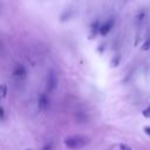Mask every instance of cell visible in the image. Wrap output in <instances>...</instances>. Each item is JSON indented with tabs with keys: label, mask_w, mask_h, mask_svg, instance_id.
<instances>
[{
	"label": "cell",
	"mask_w": 150,
	"mask_h": 150,
	"mask_svg": "<svg viewBox=\"0 0 150 150\" xmlns=\"http://www.w3.org/2000/svg\"><path fill=\"white\" fill-rule=\"evenodd\" d=\"M88 142H89V139L83 136H75V137H69V138L64 139V144L69 149H80V148L84 146L86 144H88Z\"/></svg>",
	"instance_id": "cell-1"
},
{
	"label": "cell",
	"mask_w": 150,
	"mask_h": 150,
	"mask_svg": "<svg viewBox=\"0 0 150 150\" xmlns=\"http://www.w3.org/2000/svg\"><path fill=\"white\" fill-rule=\"evenodd\" d=\"M47 84H48V90H50V91H52V90L55 88V86H56V77H55V75L53 74V71H50L49 76H48Z\"/></svg>",
	"instance_id": "cell-2"
},
{
	"label": "cell",
	"mask_w": 150,
	"mask_h": 150,
	"mask_svg": "<svg viewBox=\"0 0 150 150\" xmlns=\"http://www.w3.org/2000/svg\"><path fill=\"white\" fill-rule=\"evenodd\" d=\"M112 25H114V22L110 20V21H108V22H105V23H103V26L100 28V33L102 34V35H105V34H108V32L110 30V28L112 27Z\"/></svg>",
	"instance_id": "cell-3"
},
{
	"label": "cell",
	"mask_w": 150,
	"mask_h": 150,
	"mask_svg": "<svg viewBox=\"0 0 150 150\" xmlns=\"http://www.w3.org/2000/svg\"><path fill=\"white\" fill-rule=\"evenodd\" d=\"M47 107H48V100L45 95H41L40 100H39V108H40V110H45Z\"/></svg>",
	"instance_id": "cell-4"
},
{
	"label": "cell",
	"mask_w": 150,
	"mask_h": 150,
	"mask_svg": "<svg viewBox=\"0 0 150 150\" xmlns=\"http://www.w3.org/2000/svg\"><path fill=\"white\" fill-rule=\"evenodd\" d=\"M14 75L16 76V77H23L25 75H26V70H25V68L22 67V66H19V67H16L15 68V70H14Z\"/></svg>",
	"instance_id": "cell-5"
},
{
	"label": "cell",
	"mask_w": 150,
	"mask_h": 150,
	"mask_svg": "<svg viewBox=\"0 0 150 150\" xmlns=\"http://www.w3.org/2000/svg\"><path fill=\"white\" fill-rule=\"evenodd\" d=\"M149 48H150V39H148V40L144 42V45L142 46V49H143V50H148Z\"/></svg>",
	"instance_id": "cell-6"
},
{
	"label": "cell",
	"mask_w": 150,
	"mask_h": 150,
	"mask_svg": "<svg viewBox=\"0 0 150 150\" xmlns=\"http://www.w3.org/2000/svg\"><path fill=\"white\" fill-rule=\"evenodd\" d=\"M0 90H1V97L4 98V97L6 96V91H7V89H6V86H5V84H2V86L0 87Z\"/></svg>",
	"instance_id": "cell-7"
},
{
	"label": "cell",
	"mask_w": 150,
	"mask_h": 150,
	"mask_svg": "<svg viewBox=\"0 0 150 150\" xmlns=\"http://www.w3.org/2000/svg\"><path fill=\"white\" fill-rule=\"evenodd\" d=\"M143 115H144L145 117H150V107H148V108L143 111Z\"/></svg>",
	"instance_id": "cell-8"
},
{
	"label": "cell",
	"mask_w": 150,
	"mask_h": 150,
	"mask_svg": "<svg viewBox=\"0 0 150 150\" xmlns=\"http://www.w3.org/2000/svg\"><path fill=\"white\" fill-rule=\"evenodd\" d=\"M120 149L121 150H131V148H129L127 144H121L120 145Z\"/></svg>",
	"instance_id": "cell-9"
},
{
	"label": "cell",
	"mask_w": 150,
	"mask_h": 150,
	"mask_svg": "<svg viewBox=\"0 0 150 150\" xmlns=\"http://www.w3.org/2000/svg\"><path fill=\"white\" fill-rule=\"evenodd\" d=\"M0 111H1V118L4 120V118H5V112H4V108H0Z\"/></svg>",
	"instance_id": "cell-10"
},
{
	"label": "cell",
	"mask_w": 150,
	"mask_h": 150,
	"mask_svg": "<svg viewBox=\"0 0 150 150\" xmlns=\"http://www.w3.org/2000/svg\"><path fill=\"white\" fill-rule=\"evenodd\" d=\"M144 131H145L148 135H150V127H146V128H144Z\"/></svg>",
	"instance_id": "cell-11"
},
{
	"label": "cell",
	"mask_w": 150,
	"mask_h": 150,
	"mask_svg": "<svg viewBox=\"0 0 150 150\" xmlns=\"http://www.w3.org/2000/svg\"><path fill=\"white\" fill-rule=\"evenodd\" d=\"M27 150H29V149H27Z\"/></svg>",
	"instance_id": "cell-12"
}]
</instances>
